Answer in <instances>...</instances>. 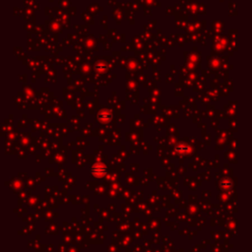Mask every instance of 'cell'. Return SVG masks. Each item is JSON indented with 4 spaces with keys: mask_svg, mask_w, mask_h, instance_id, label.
<instances>
[{
    "mask_svg": "<svg viewBox=\"0 0 252 252\" xmlns=\"http://www.w3.org/2000/svg\"><path fill=\"white\" fill-rule=\"evenodd\" d=\"M176 151H179V152L184 153L186 150H188V148H187V147H185V145H178V146L176 147Z\"/></svg>",
    "mask_w": 252,
    "mask_h": 252,
    "instance_id": "obj_2",
    "label": "cell"
},
{
    "mask_svg": "<svg viewBox=\"0 0 252 252\" xmlns=\"http://www.w3.org/2000/svg\"><path fill=\"white\" fill-rule=\"evenodd\" d=\"M107 172H108L107 167L102 164H97L92 167V169H91V173H92L94 176H97V178L104 176Z\"/></svg>",
    "mask_w": 252,
    "mask_h": 252,
    "instance_id": "obj_1",
    "label": "cell"
}]
</instances>
